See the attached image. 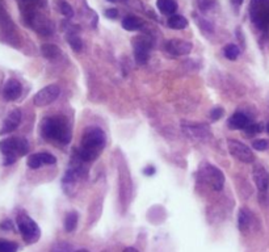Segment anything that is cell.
I'll return each instance as SVG.
<instances>
[{
	"label": "cell",
	"mask_w": 269,
	"mask_h": 252,
	"mask_svg": "<svg viewBox=\"0 0 269 252\" xmlns=\"http://www.w3.org/2000/svg\"><path fill=\"white\" fill-rule=\"evenodd\" d=\"M105 147V134L99 128L87 129L76 154L83 162H94L100 156Z\"/></svg>",
	"instance_id": "1"
},
{
	"label": "cell",
	"mask_w": 269,
	"mask_h": 252,
	"mask_svg": "<svg viewBox=\"0 0 269 252\" xmlns=\"http://www.w3.org/2000/svg\"><path fill=\"white\" fill-rule=\"evenodd\" d=\"M40 130L45 140L58 141L63 145L71 141V128L63 117H46L40 125Z\"/></svg>",
	"instance_id": "2"
},
{
	"label": "cell",
	"mask_w": 269,
	"mask_h": 252,
	"mask_svg": "<svg viewBox=\"0 0 269 252\" xmlns=\"http://www.w3.org/2000/svg\"><path fill=\"white\" fill-rule=\"evenodd\" d=\"M0 151L4 155V166H9L29 152V143L23 137H9L0 141Z\"/></svg>",
	"instance_id": "3"
},
{
	"label": "cell",
	"mask_w": 269,
	"mask_h": 252,
	"mask_svg": "<svg viewBox=\"0 0 269 252\" xmlns=\"http://www.w3.org/2000/svg\"><path fill=\"white\" fill-rule=\"evenodd\" d=\"M24 19L26 24L29 25L32 29H34L38 34L49 37L54 33V25H53L52 20L48 19L45 15H42L40 12L34 11V9H28L23 11Z\"/></svg>",
	"instance_id": "4"
},
{
	"label": "cell",
	"mask_w": 269,
	"mask_h": 252,
	"mask_svg": "<svg viewBox=\"0 0 269 252\" xmlns=\"http://www.w3.org/2000/svg\"><path fill=\"white\" fill-rule=\"evenodd\" d=\"M17 227L26 245H34L41 238V230L36 223V221L30 218L25 213L19 214L17 217Z\"/></svg>",
	"instance_id": "5"
},
{
	"label": "cell",
	"mask_w": 269,
	"mask_h": 252,
	"mask_svg": "<svg viewBox=\"0 0 269 252\" xmlns=\"http://www.w3.org/2000/svg\"><path fill=\"white\" fill-rule=\"evenodd\" d=\"M198 177L214 191H222L224 185L223 172L213 164H204L198 169Z\"/></svg>",
	"instance_id": "6"
},
{
	"label": "cell",
	"mask_w": 269,
	"mask_h": 252,
	"mask_svg": "<svg viewBox=\"0 0 269 252\" xmlns=\"http://www.w3.org/2000/svg\"><path fill=\"white\" fill-rule=\"evenodd\" d=\"M250 15L259 29L269 28V0H251Z\"/></svg>",
	"instance_id": "7"
},
{
	"label": "cell",
	"mask_w": 269,
	"mask_h": 252,
	"mask_svg": "<svg viewBox=\"0 0 269 252\" xmlns=\"http://www.w3.org/2000/svg\"><path fill=\"white\" fill-rule=\"evenodd\" d=\"M151 40L147 36H137L133 40V53H134V59L138 64H146L150 58V51H151Z\"/></svg>",
	"instance_id": "8"
},
{
	"label": "cell",
	"mask_w": 269,
	"mask_h": 252,
	"mask_svg": "<svg viewBox=\"0 0 269 252\" xmlns=\"http://www.w3.org/2000/svg\"><path fill=\"white\" fill-rule=\"evenodd\" d=\"M60 94L59 87L56 84H50V86L44 87L42 90H40L36 94L33 99L34 105L38 106V108H42V106L50 105L52 102H54L58 99Z\"/></svg>",
	"instance_id": "9"
},
{
	"label": "cell",
	"mask_w": 269,
	"mask_h": 252,
	"mask_svg": "<svg viewBox=\"0 0 269 252\" xmlns=\"http://www.w3.org/2000/svg\"><path fill=\"white\" fill-rule=\"evenodd\" d=\"M228 151L230 154L236 158L238 160L243 163H254L255 162V155L254 152L251 151V149L248 146H246L244 143L239 142V141L230 140L227 142Z\"/></svg>",
	"instance_id": "10"
},
{
	"label": "cell",
	"mask_w": 269,
	"mask_h": 252,
	"mask_svg": "<svg viewBox=\"0 0 269 252\" xmlns=\"http://www.w3.org/2000/svg\"><path fill=\"white\" fill-rule=\"evenodd\" d=\"M165 51L172 55H185L189 54L193 49L192 42L184 41V40H169L165 42Z\"/></svg>",
	"instance_id": "11"
},
{
	"label": "cell",
	"mask_w": 269,
	"mask_h": 252,
	"mask_svg": "<svg viewBox=\"0 0 269 252\" xmlns=\"http://www.w3.org/2000/svg\"><path fill=\"white\" fill-rule=\"evenodd\" d=\"M21 118H23V113L20 109H13L8 117L5 118V121L3 122V128L0 130V136H4V134H9V133L15 132L16 129L19 128L20 122H21Z\"/></svg>",
	"instance_id": "12"
},
{
	"label": "cell",
	"mask_w": 269,
	"mask_h": 252,
	"mask_svg": "<svg viewBox=\"0 0 269 252\" xmlns=\"http://www.w3.org/2000/svg\"><path fill=\"white\" fill-rule=\"evenodd\" d=\"M23 92V86L19 80L16 79H8L7 83L4 84L3 88V96L7 101H15L21 96Z\"/></svg>",
	"instance_id": "13"
},
{
	"label": "cell",
	"mask_w": 269,
	"mask_h": 252,
	"mask_svg": "<svg viewBox=\"0 0 269 252\" xmlns=\"http://www.w3.org/2000/svg\"><path fill=\"white\" fill-rule=\"evenodd\" d=\"M254 180L260 192H266L269 188V173L264 167L258 166L254 169Z\"/></svg>",
	"instance_id": "14"
},
{
	"label": "cell",
	"mask_w": 269,
	"mask_h": 252,
	"mask_svg": "<svg viewBox=\"0 0 269 252\" xmlns=\"http://www.w3.org/2000/svg\"><path fill=\"white\" fill-rule=\"evenodd\" d=\"M228 128L231 130H244L250 125V120L244 113H234L227 121Z\"/></svg>",
	"instance_id": "15"
},
{
	"label": "cell",
	"mask_w": 269,
	"mask_h": 252,
	"mask_svg": "<svg viewBox=\"0 0 269 252\" xmlns=\"http://www.w3.org/2000/svg\"><path fill=\"white\" fill-rule=\"evenodd\" d=\"M183 129L188 136L197 138V140H204V138L210 137V132L205 125H188V126H183Z\"/></svg>",
	"instance_id": "16"
},
{
	"label": "cell",
	"mask_w": 269,
	"mask_h": 252,
	"mask_svg": "<svg viewBox=\"0 0 269 252\" xmlns=\"http://www.w3.org/2000/svg\"><path fill=\"white\" fill-rule=\"evenodd\" d=\"M252 214L247 209H240L239 214H238V225H239L240 231L247 233L252 226Z\"/></svg>",
	"instance_id": "17"
},
{
	"label": "cell",
	"mask_w": 269,
	"mask_h": 252,
	"mask_svg": "<svg viewBox=\"0 0 269 252\" xmlns=\"http://www.w3.org/2000/svg\"><path fill=\"white\" fill-rule=\"evenodd\" d=\"M157 7L163 15H175L177 4L175 0H157Z\"/></svg>",
	"instance_id": "18"
},
{
	"label": "cell",
	"mask_w": 269,
	"mask_h": 252,
	"mask_svg": "<svg viewBox=\"0 0 269 252\" xmlns=\"http://www.w3.org/2000/svg\"><path fill=\"white\" fill-rule=\"evenodd\" d=\"M143 27V20L137 16H127L122 20V28L126 30H138Z\"/></svg>",
	"instance_id": "19"
},
{
	"label": "cell",
	"mask_w": 269,
	"mask_h": 252,
	"mask_svg": "<svg viewBox=\"0 0 269 252\" xmlns=\"http://www.w3.org/2000/svg\"><path fill=\"white\" fill-rule=\"evenodd\" d=\"M167 24H168V27L171 28V29L181 30V29H185V28L188 27V20L185 19L184 16L172 15L168 19V23Z\"/></svg>",
	"instance_id": "20"
},
{
	"label": "cell",
	"mask_w": 269,
	"mask_h": 252,
	"mask_svg": "<svg viewBox=\"0 0 269 252\" xmlns=\"http://www.w3.org/2000/svg\"><path fill=\"white\" fill-rule=\"evenodd\" d=\"M41 54L48 59H55L60 54V49L53 44H44L41 45Z\"/></svg>",
	"instance_id": "21"
},
{
	"label": "cell",
	"mask_w": 269,
	"mask_h": 252,
	"mask_svg": "<svg viewBox=\"0 0 269 252\" xmlns=\"http://www.w3.org/2000/svg\"><path fill=\"white\" fill-rule=\"evenodd\" d=\"M78 221H79V214L75 210L68 211L67 214H66V218H64V229L67 233H72L75 229H76V226H78Z\"/></svg>",
	"instance_id": "22"
},
{
	"label": "cell",
	"mask_w": 269,
	"mask_h": 252,
	"mask_svg": "<svg viewBox=\"0 0 269 252\" xmlns=\"http://www.w3.org/2000/svg\"><path fill=\"white\" fill-rule=\"evenodd\" d=\"M56 5H58V9L64 17H67V19H71L72 16H74V9L70 4L66 1V0H58L56 1Z\"/></svg>",
	"instance_id": "23"
},
{
	"label": "cell",
	"mask_w": 269,
	"mask_h": 252,
	"mask_svg": "<svg viewBox=\"0 0 269 252\" xmlns=\"http://www.w3.org/2000/svg\"><path fill=\"white\" fill-rule=\"evenodd\" d=\"M223 54H224V56L227 58V59L235 60L236 58L239 56L240 50H239V48H238L236 45H234V44H228V45L224 46Z\"/></svg>",
	"instance_id": "24"
},
{
	"label": "cell",
	"mask_w": 269,
	"mask_h": 252,
	"mask_svg": "<svg viewBox=\"0 0 269 252\" xmlns=\"http://www.w3.org/2000/svg\"><path fill=\"white\" fill-rule=\"evenodd\" d=\"M19 245L15 242L0 239V252H17Z\"/></svg>",
	"instance_id": "25"
},
{
	"label": "cell",
	"mask_w": 269,
	"mask_h": 252,
	"mask_svg": "<svg viewBox=\"0 0 269 252\" xmlns=\"http://www.w3.org/2000/svg\"><path fill=\"white\" fill-rule=\"evenodd\" d=\"M26 164H28V167L32 169H38L40 167L44 164L42 163V159H41V155H40V152L38 154H32L28 158V160H26Z\"/></svg>",
	"instance_id": "26"
},
{
	"label": "cell",
	"mask_w": 269,
	"mask_h": 252,
	"mask_svg": "<svg viewBox=\"0 0 269 252\" xmlns=\"http://www.w3.org/2000/svg\"><path fill=\"white\" fill-rule=\"evenodd\" d=\"M67 41L68 45L72 48V50H75V51H80V50H82L83 42L79 36H76V34H70V36H67Z\"/></svg>",
	"instance_id": "27"
},
{
	"label": "cell",
	"mask_w": 269,
	"mask_h": 252,
	"mask_svg": "<svg viewBox=\"0 0 269 252\" xmlns=\"http://www.w3.org/2000/svg\"><path fill=\"white\" fill-rule=\"evenodd\" d=\"M20 3L23 5V11H28L34 9L37 5H45V0H20Z\"/></svg>",
	"instance_id": "28"
},
{
	"label": "cell",
	"mask_w": 269,
	"mask_h": 252,
	"mask_svg": "<svg viewBox=\"0 0 269 252\" xmlns=\"http://www.w3.org/2000/svg\"><path fill=\"white\" fill-rule=\"evenodd\" d=\"M42 159V163L44 164H55L56 158L53 154H49V152H40Z\"/></svg>",
	"instance_id": "29"
},
{
	"label": "cell",
	"mask_w": 269,
	"mask_h": 252,
	"mask_svg": "<svg viewBox=\"0 0 269 252\" xmlns=\"http://www.w3.org/2000/svg\"><path fill=\"white\" fill-rule=\"evenodd\" d=\"M252 147H254L255 150H258V151H266L269 147V143H268V141H266V140H256L254 143H252Z\"/></svg>",
	"instance_id": "30"
},
{
	"label": "cell",
	"mask_w": 269,
	"mask_h": 252,
	"mask_svg": "<svg viewBox=\"0 0 269 252\" xmlns=\"http://www.w3.org/2000/svg\"><path fill=\"white\" fill-rule=\"evenodd\" d=\"M247 134H258V133L263 132V125L262 124H254V125H248L246 129Z\"/></svg>",
	"instance_id": "31"
},
{
	"label": "cell",
	"mask_w": 269,
	"mask_h": 252,
	"mask_svg": "<svg viewBox=\"0 0 269 252\" xmlns=\"http://www.w3.org/2000/svg\"><path fill=\"white\" fill-rule=\"evenodd\" d=\"M223 116H224V109L223 108H219V106H218V108H214V109L210 112V118H212L213 121L220 120Z\"/></svg>",
	"instance_id": "32"
},
{
	"label": "cell",
	"mask_w": 269,
	"mask_h": 252,
	"mask_svg": "<svg viewBox=\"0 0 269 252\" xmlns=\"http://www.w3.org/2000/svg\"><path fill=\"white\" fill-rule=\"evenodd\" d=\"M213 3L214 0H198V5H200V8L204 9V11H205V9H209V8L213 5Z\"/></svg>",
	"instance_id": "33"
},
{
	"label": "cell",
	"mask_w": 269,
	"mask_h": 252,
	"mask_svg": "<svg viewBox=\"0 0 269 252\" xmlns=\"http://www.w3.org/2000/svg\"><path fill=\"white\" fill-rule=\"evenodd\" d=\"M105 16L108 19H116L117 16H118V11H117L116 8H109V9L105 11Z\"/></svg>",
	"instance_id": "34"
},
{
	"label": "cell",
	"mask_w": 269,
	"mask_h": 252,
	"mask_svg": "<svg viewBox=\"0 0 269 252\" xmlns=\"http://www.w3.org/2000/svg\"><path fill=\"white\" fill-rule=\"evenodd\" d=\"M0 229L1 230H12L13 229V223H12L11 219H5L3 222L0 223Z\"/></svg>",
	"instance_id": "35"
},
{
	"label": "cell",
	"mask_w": 269,
	"mask_h": 252,
	"mask_svg": "<svg viewBox=\"0 0 269 252\" xmlns=\"http://www.w3.org/2000/svg\"><path fill=\"white\" fill-rule=\"evenodd\" d=\"M143 173H145V175H147V176H153L154 173H155V168H154L153 166L146 167V168L143 169Z\"/></svg>",
	"instance_id": "36"
},
{
	"label": "cell",
	"mask_w": 269,
	"mask_h": 252,
	"mask_svg": "<svg viewBox=\"0 0 269 252\" xmlns=\"http://www.w3.org/2000/svg\"><path fill=\"white\" fill-rule=\"evenodd\" d=\"M123 252H138V250L133 249V247H127V249L123 250Z\"/></svg>",
	"instance_id": "37"
},
{
	"label": "cell",
	"mask_w": 269,
	"mask_h": 252,
	"mask_svg": "<svg viewBox=\"0 0 269 252\" xmlns=\"http://www.w3.org/2000/svg\"><path fill=\"white\" fill-rule=\"evenodd\" d=\"M232 3L235 4V5H239V4L243 3V0H232Z\"/></svg>",
	"instance_id": "38"
},
{
	"label": "cell",
	"mask_w": 269,
	"mask_h": 252,
	"mask_svg": "<svg viewBox=\"0 0 269 252\" xmlns=\"http://www.w3.org/2000/svg\"><path fill=\"white\" fill-rule=\"evenodd\" d=\"M75 252H90V251H88V250H78V251Z\"/></svg>",
	"instance_id": "39"
},
{
	"label": "cell",
	"mask_w": 269,
	"mask_h": 252,
	"mask_svg": "<svg viewBox=\"0 0 269 252\" xmlns=\"http://www.w3.org/2000/svg\"><path fill=\"white\" fill-rule=\"evenodd\" d=\"M267 132H268V133H269V124H268V125H267Z\"/></svg>",
	"instance_id": "40"
},
{
	"label": "cell",
	"mask_w": 269,
	"mask_h": 252,
	"mask_svg": "<svg viewBox=\"0 0 269 252\" xmlns=\"http://www.w3.org/2000/svg\"><path fill=\"white\" fill-rule=\"evenodd\" d=\"M108 1H110V3H113V1H116V0H108Z\"/></svg>",
	"instance_id": "41"
}]
</instances>
